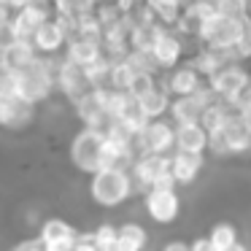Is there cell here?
<instances>
[{
	"label": "cell",
	"instance_id": "cell-1",
	"mask_svg": "<svg viewBox=\"0 0 251 251\" xmlns=\"http://www.w3.org/2000/svg\"><path fill=\"white\" fill-rule=\"evenodd\" d=\"M135 195V184H132L130 168L125 165H108L92 173L89 178V197L95 205L100 208H122L130 197Z\"/></svg>",
	"mask_w": 251,
	"mask_h": 251
},
{
	"label": "cell",
	"instance_id": "cell-2",
	"mask_svg": "<svg viewBox=\"0 0 251 251\" xmlns=\"http://www.w3.org/2000/svg\"><path fill=\"white\" fill-rule=\"evenodd\" d=\"M11 73V95L25 103H44L54 89V62L51 57H38L35 62L19 68V71H8Z\"/></svg>",
	"mask_w": 251,
	"mask_h": 251
},
{
	"label": "cell",
	"instance_id": "cell-3",
	"mask_svg": "<svg viewBox=\"0 0 251 251\" xmlns=\"http://www.w3.org/2000/svg\"><path fill=\"white\" fill-rule=\"evenodd\" d=\"M246 27H249V19L224 17V14L211 11L200 22L195 35L202 44V49H235L246 38Z\"/></svg>",
	"mask_w": 251,
	"mask_h": 251
},
{
	"label": "cell",
	"instance_id": "cell-4",
	"mask_svg": "<svg viewBox=\"0 0 251 251\" xmlns=\"http://www.w3.org/2000/svg\"><path fill=\"white\" fill-rule=\"evenodd\" d=\"M71 162L78 173H98L105 168V132L95 127H84L71 141Z\"/></svg>",
	"mask_w": 251,
	"mask_h": 251
},
{
	"label": "cell",
	"instance_id": "cell-5",
	"mask_svg": "<svg viewBox=\"0 0 251 251\" xmlns=\"http://www.w3.org/2000/svg\"><path fill=\"white\" fill-rule=\"evenodd\" d=\"M208 151L216 157H235L251 151V122L235 114L222 130L208 132Z\"/></svg>",
	"mask_w": 251,
	"mask_h": 251
},
{
	"label": "cell",
	"instance_id": "cell-6",
	"mask_svg": "<svg viewBox=\"0 0 251 251\" xmlns=\"http://www.w3.org/2000/svg\"><path fill=\"white\" fill-rule=\"evenodd\" d=\"M130 176L135 192H146L151 186H176L170 176V154H135L130 162Z\"/></svg>",
	"mask_w": 251,
	"mask_h": 251
},
{
	"label": "cell",
	"instance_id": "cell-7",
	"mask_svg": "<svg viewBox=\"0 0 251 251\" xmlns=\"http://www.w3.org/2000/svg\"><path fill=\"white\" fill-rule=\"evenodd\" d=\"M249 81H251V71L243 62H227V65L216 68V71L205 78V87L211 89V95L216 100L229 103Z\"/></svg>",
	"mask_w": 251,
	"mask_h": 251
},
{
	"label": "cell",
	"instance_id": "cell-8",
	"mask_svg": "<svg viewBox=\"0 0 251 251\" xmlns=\"http://www.w3.org/2000/svg\"><path fill=\"white\" fill-rule=\"evenodd\" d=\"M173 130L176 125L170 119H149L135 132V151L138 154H170L176 149Z\"/></svg>",
	"mask_w": 251,
	"mask_h": 251
},
{
	"label": "cell",
	"instance_id": "cell-9",
	"mask_svg": "<svg viewBox=\"0 0 251 251\" xmlns=\"http://www.w3.org/2000/svg\"><path fill=\"white\" fill-rule=\"evenodd\" d=\"M143 208L157 224H173L181 213V197L176 186H151L143 192Z\"/></svg>",
	"mask_w": 251,
	"mask_h": 251
},
{
	"label": "cell",
	"instance_id": "cell-10",
	"mask_svg": "<svg viewBox=\"0 0 251 251\" xmlns=\"http://www.w3.org/2000/svg\"><path fill=\"white\" fill-rule=\"evenodd\" d=\"M159 84H162V89L170 98H186V95H195L197 89L205 87V76L192 62H178L176 68L165 71Z\"/></svg>",
	"mask_w": 251,
	"mask_h": 251
},
{
	"label": "cell",
	"instance_id": "cell-11",
	"mask_svg": "<svg viewBox=\"0 0 251 251\" xmlns=\"http://www.w3.org/2000/svg\"><path fill=\"white\" fill-rule=\"evenodd\" d=\"M149 57H151V62L157 65L159 73L176 68L184 60V38H181V33H176L173 27H162L159 35L154 38L151 49H149Z\"/></svg>",
	"mask_w": 251,
	"mask_h": 251
},
{
	"label": "cell",
	"instance_id": "cell-12",
	"mask_svg": "<svg viewBox=\"0 0 251 251\" xmlns=\"http://www.w3.org/2000/svg\"><path fill=\"white\" fill-rule=\"evenodd\" d=\"M68 38H71V35H68L62 19L51 17V19H46L33 35H30V44H33V49L38 51V57H54L57 51L65 49Z\"/></svg>",
	"mask_w": 251,
	"mask_h": 251
},
{
	"label": "cell",
	"instance_id": "cell-13",
	"mask_svg": "<svg viewBox=\"0 0 251 251\" xmlns=\"http://www.w3.org/2000/svg\"><path fill=\"white\" fill-rule=\"evenodd\" d=\"M54 89H60L68 100H78L81 95H87L89 89V78H87V71L78 65H73L71 60H60L54 65Z\"/></svg>",
	"mask_w": 251,
	"mask_h": 251
},
{
	"label": "cell",
	"instance_id": "cell-14",
	"mask_svg": "<svg viewBox=\"0 0 251 251\" xmlns=\"http://www.w3.org/2000/svg\"><path fill=\"white\" fill-rule=\"evenodd\" d=\"M213 95L208 87L197 89L195 95H186V98H173L170 100V108H168V116L173 125H181V122H200L202 111L213 103Z\"/></svg>",
	"mask_w": 251,
	"mask_h": 251
},
{
	"label": "cell",
	"instance_id": "cell-15",
	"mask_svg": "<svg viewBox=\"0 0 251 251\" xmlns=\"http://www.w3.org/2000/svg\"><path fill=\"white\" fill-rule=\"evenodd\" d=\"M205 165V154H195V151H170V176H173L176 186H189L197 181V176L202 173Z\"/></svg>",
	"mask_w": 251,
	"mask_h": 251
},
{
	"label": "cell",
	"instance_id": "cell-16",
	"mask_svg": "<svg viewBox=\"0 0 251 251\" xmlns=\"http://www.w3.org/2000/svg\"><path fill=\"white\" fill-rule=\"evenodd\" d=\"M35 119V105L14 98V95H0V127L6 130H22Z\"/></svg>",
	"mask_w": 251,
	"mask_h": 251
},
{
	"label": "cell",
	"instance_id": "cell-17",
	"mask_svg": "<svg viewBox=\"0 0 251 251\" xmlns=\"http://www.w3.org/2000/svg\"><path fill=\"white\" fill-rule=\"evenodd\" d=\"M173 143L178 151L205 154L208 151V130L202 127V122H181L173 130Z\"/></svg>",
	"mask_w": 251,
	"mask_h": 251
},
{
	"label": "cell",
	"instance_id": "cell-18",
	"mask_svg": "<svg viewBox=\"0 0 251 251\" xmlns=\"http://www.w3.org/2000/svg\"><path fill=\"white\" fill-rule=\"evenodd\" d=\"M103 57V44L100 41H89V38H68L65 44V60H71L78 68H89L92 62H98Z\"/></svg>",
	"mask_w": 251,
	"mask_h": 251
},
{
	"label": "cell",
	"instance_id": "cell-19",
	"mask_svg": "<svg viewBox=\"0 0 251 251\" xmlns=\"http://www.w3.org/2000/svg\"><path fill=\"white\" fill-rule=\"evenodd\" d=\"M149 232L138 222H125L116 235V251H146Z\"/></svg>",
	"mask_w": 251,
	"mask_h": 251
},
{
	"label": "cell",
	"instance_id": "cell-20",
	"mask_svg": "<svg viewBox=\"0 0 251 251\" xmlns=\"http://www.w3.org/2000/svg\"><path fill=\"white\" fill-rule=\"evenodd\" d=\"M78 229L73 227L71 222H65V219H46V222L38 224V232H35V238L41 240V246H49V243H57V240H68V238H76Z\"/></svg>",
	"mask_w": 251,
	"mask_h": 251
},
{
	"label": "cell",
	"instance_id": "cell-21",
	"mask_svg": "<svg viewBox=\"0 0 251 251\" xmlns=\"http://www.w3.org/2000/svg\"><path fill=\"white\" fill-rule=\"evenodd\" d=\"M38 60V51L33 49V44L30 41H17V44H11L8 49H3V62H0V68H6V71H19V68L30 65V62Z\"/></svg>",
	"mask_w": 251,
	"mask_h": 251
},
{
	"label": "cell",
	"instance_id": "cell-22",
	"mask_svg": "<svg viewBox=\"0 0 251 251\" xmlns=\"http://www.w3.org/2000/svg\"><path fill=\"white\" fill-rule=\"evenodd\" d=\"M208 243H211L213 251H229L232 246L240 243V232L232 222H216L211 229H208Z\"/></svg>",
	"mask_w": 251,
	"mask_h": 251
},
{
	"label": "cell",
	"instance_id": "cell-23",
	"mask_svg": "<svg viewBox=\"0 0 251 251\" xmlns=\"http://www.w3.org/2000/svg\"><path fill=\"white\" fill-rule=\"evenodd\" d=\"M170 95L162 89V84H159L157 89H151L149 95H143L141 100H138V105H141L143 116L146 119H165L168 116V108H170Z\"/></svg>",
	"mask_w": 251,
	"mask_h": 251
},
{
	"label": "cell",
	"instance_id": "cell-24",
	"mask_svg": "<svg viewBox=\"0 0 251 251\" xmlns=\"http://www.w3.org/2000/svg\"><path fill=\"white\" fill-rule=\"evenodd\" d=\"M159 87V76L157 73H149V71H135L130 78V84H127V95L135 100H141L143 95H149L151 89Z\"/></svg>",
	"mask_w": 251,
	"mask_h": 251
},
{
	"label": "cell",
	"instance_id": "cell-25",
	"mask_svg": "<svg viewBox=\"0 0 251 251\" xmlns=\"http://www.w3.org/2000/svg\"><path fill=\"white\" fill-rule=\"evenodd\" d=\"M116 235H119V227L111 222H103L89 232V238H92L98 251H116Z\"/></svg>",
	"mask_w": 251,
	"mask_h": 251
},
{
	"label": "cell",
	"instance_id": "cell-26",
	"mask_svg": "<svg viewBox=\"0 0 251 251\" xmlns=\"http://www.w3.org/2000/svg\"><path fill=\"white\" fill-rule=\"evenodd\" d=\"M132 73H135V71L130 68V62H127L125 57H119V60H111L108 87H111V89H119V92H127V84H130Z\"/></svg>",
	"mask_w": 251,
	"mask_h": 251
},
{
	"label": "cell",
	"instance_id": "cell-27",
	"mask_svg": "<svg viewBox=\"0 0 251 251\" xmlns=\"http://www.w3.org/2000/svg\"><path fill=\"white\" fill-rule=\"evenodd\" d=\"M17 30H14V22L11 19H6V22H0V51L8 49L11 44H17Z\"/></svg>",
	"mask_w": 251,
	"mask_h": 251
},
{
	"label": "cell",
	"instance_id": "cell-28",
	"mask_svg": "<svg viewBox=\"0 0 251 251\" xmlns=\"http://www.w3.org/2000/svg\"><path fill=\"white\" fill-rule=\"evenodd\" d=\"M14 251H44V246H41L38 238H27V240L14 246Z\"/></svg>",
	"mask_w": 251,
	"mask_h": 251
},
{
	"label": "cell",
	"instance_id": "cell-29",
	"mask_svg": "<svg viewBox=\"0 0 251 251\" xmlns=\"http://www.w3.org/2000/svg\"><path fill=\"white\" fill-rule=\"evenodd\" d=\"M189 251H213V249H211V243H208V238L202 235V238H195L189 243Z\"/></svg>",
	"mask_w": 251,
	"mask_h": 251
},
{
	"label": "cell",
	"instance_id": "cell-30",
	"mask_svg": "<svg viewBox=\"0 0 251 251\" xmlns=\"http://www.w3.org/2000/svg\"><path fill=\"white\" fill-rule=\"evenodd\" d=\"M162 251H189V243L186 240H168L162 246Z\"/></svg>",
	"mask_w": 251,
	"mask_h": 251
},
{
	"label": "cell",
	"instance_id": "cell-31",
	"mask_svg": "<svg viewBox=\"0 0 251 251\" xmlns=\"http://www.w3.org/2000/svg\"><path fill=\"white\" fill-rule=\"evenodd\" d=\"M6 3H8V8H11V11H19V8L30 6V3H38V0H6Z\"/></svg>",
	"mask_w": 251,
	"mask_h": 251
},
{
	"label": "cell",
	"instance_id": "cell-32",
	"mask_svg": "<svg viewBox=\"0 0 251 251\" xmlns=\"http://www.w3.org/2000/svg\"><path fill=\"white\" fill-rule=\"evenodd\" d=\"M78 3H84V6H100V3H105V0H78Z\"/></svg>",
	"mask_w": 251,
	"mask_h": 251
},
{
	"label": "cell",
	"instance_id": "cell-33",
	"mask_svg": "<svg viewBox=\"0 0 251 251\" xmlns=\"http://www.w3.org/2000/svg\"><path fill=\"white\" fill-rule=\"evenodd\" d=\"M0 62H3V51H0Z\"/></svg>",
	"mask_w": 251,
	"mask_h": 251
},
{
	"label": "cell",
	"instance_id": "cell-34",
	"mask_svg": "<svg viewBox=\"0 0 251 251\" xmlns=\"http://www.w3.org/2000/svg\"><path fill=\"white\" fill-rule=\"evenodd\" d=\"M243 3H249V0H243Z\"/></svg>",
	"mask_w": 251,
	"mask_h": 251
}]
</instances>
